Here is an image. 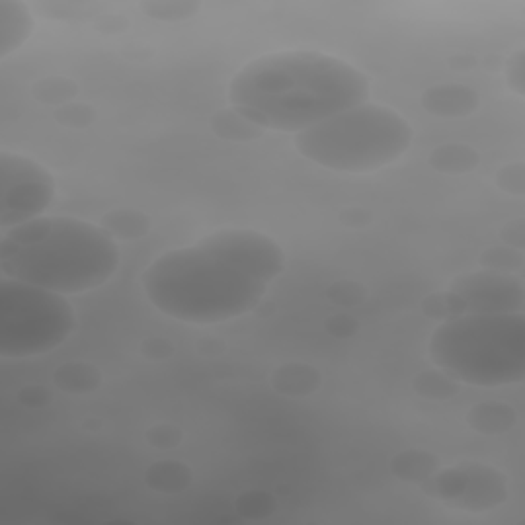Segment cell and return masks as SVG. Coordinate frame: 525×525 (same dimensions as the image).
<instances>
[{
	"instance_id": "cell-1",
	"label": "cell",
	"mask_w": 525,
	"mask_h": 525,
	"mask_svg": "<svg viewBox=\"0 0 525 525\" xmlns=\"http://www.w3.org/2000/svg\"><path fill=\"white\" fill-rule=\"evenodd\" d=\"M370 78L353 64L314 50L261 56L230 83V107L261 130L300 134L368 103Z\"/></svg>"
},
{
	"instance_id": "cell-2",
	"label": "cell",
	"mask_w": 525,
	"mask_h": 525,
	"mask_svg": "<svg viewBox=\"0 0 525 525\" xmlns=\"http://www.w3.org/2000/svg\"><path fill=\"white\" fill-rule=\"evenodd\" d=\"M119 259L117 240L78 218L42 216L0 238V275L62 296L105 286Z\"/></svg>"
},
{
	"instance_id": "cell-3",
	"label": "cell",
	"mask_w": 525,
	"mask_h": 525,
	"mask_svg": "<svg viewBox=\"0 0 525 525\" xmlns=\"http://www.w3.org/2000/svg\"><path fill=\"white\" fill-rule=\"evenodd\" d=\"M148 300L163 314L189 325H220L253 312L267 286L204 247L160 255L142 275Z\"/></svg>"
},
{
	"instance_id": "cell-4",
	"label": "cell",
	"mask_w": 525,
	"mask_h": 525,
	"mask_svg": "<svg viewBox=\"0 0 525 525\" xmlns=\"http://www.w3.org/2000/svg\"><path fill=\"white\" fill-rule=\"evenodd\" d=\"M435 368L460 384L499 388L525 378V314H462L429 339Z\"/></svg>"
},
{
	"instance_id": "cell-5",
	"label": "cell",
	"mask_w": 525,
	"mask_h": 525,
	"mask_svg": "<svg viewBox=\"0 0 525 525\" xmlns=\"http://www.w3.org/2000/svg\"><path fill=\"white\" fill-rule=\"evenodd\" d=\"M413 128L398 111L361 103L296 134V150L339 173L380 171L405 156Z\"/></svg>"
},
{
	"instance_id": "cell-6",
	"label": "cell",
	"mask_w": 525,
	"mask_h": 525,
	"mask_svg": "<svg viewBox=\"0 0 525 525\" xmlns=\"http://www.w3.org/2000/svg\"><path fill=\"white\" fill-rule=\"evenodd\" d=\"M74 329L76 312L66 296L19 279H0V357L46 355L58 349Z\"/></svg>"
},
{
	"instance_id": "cell-7",
	"label": "cell",
	"mask_w": 525,
	"mask_h": 525,
	"mask_svg": "<svg viewBox=\"0 0 525 525\" xmlns=\"http://www.w3.org/2000/svg\"><path fill=\"white\" fill-rule=\"evenodd\" d=\"M56 195V181L37 160L0 152V230L42 218Z\"/></svg>"
},
{
	"instance_id": "cell-8",
	"label": "cell",
	"mask_w": 525,
	"mask_h": 525,
	"mask_svg": "<svg viewBox=\"0 0 525 525\" xmlns=\"http://www.w3.org/2000/svg\"><path fill=\"white\" fill-rule=\"evenodd\" d=\"M421 491L454 509L482 513L501 507L509 499V478L495 466L466 460L439 468L421 484Z\"/></svg>"
},
{
	"instance_id": "cell-9",
	"label": "cell",
	"mask_w": 525,
	"mask_h": 525,
	"mask_svg": "<svg viewBox=\"0 0 525 525\" xmlns=\"http://www.w3.org/2000/svg\"><path fill=\"white\" fill-rule=\"evenodd\" d=\"M446 296L452 318L462 314H517L525 308L521 277L493 269L460 275Z\"/></svg>"
},
{
	"instance_id": "cell-10",
	"label": "cell",
	"mask_w": 525,
	"mask_h": 525,
	"mask_svg": "<svg viewBox=\"0 0 525 525\" xmlns=\"http://www.w3.org/2000/svg\"><path fill=\"white\" fill-rule=\"evenodd\" d=\"M197 245L265 286L286 271L284 249L257 230H220L201 238Z\"/></svg>"
},
{
	"instance_id": "cell-11",
	"label": "cell",
	"mask_w": 525,
	"mask_h": 525,
	"mask_svg": "<svg viewBox=\"0 0 525 525\" xmlns=\"http://www.w3.org/2000/svg\"><path fill=\"white\" fill-rule=\"evenodd\" d=\"M480 97L474 89L458 83L435 85L421 97V105L427 113L443 119L468 117L478 109Z\"/></svg>"
},
{
	"instance_id": "cell-12",
	"label": "cell",
	"mask_w": 525,
	"mask_h": 525,
	"mask_svg": "<svg viewBox=\"0 0 525 525\" xmlns=\"http://www.w3.org/2000/svg\"><path fill=\"white\" fill-rule=\"evenodd\" d=\"M33 13L21 0H0V58L17 52L33 31Z\"/></svg>"
},
{
	"instance_id": "cell-13",
	"label": "cell",
	"mask_w": 525,
	"mask_h": 525,
	"mask_svg": "<svg viewBox=\"0 0 525 525\" xmlns=\"http://www.w3.org/2000/svg\"><path fill=\"white\" fill-rule=\"evenodd\" d=\"M271 384L286 396H310L320 388L322 376L304 361H290L273 372Z\"/></svg>"
},
{
	"instance_id": "cell-14",
	"label": "cell",
	"mask_w": 525,
	"mask_h": 525,
	"mask_svg": "<svg viewBox=\"0 0 525 525\" xmlns=\"http://www.w3.org/2000/svg\"><path fill=\"white\" fill-rule=\"evenodd\" d=\"M466 423L470 429L482 435H499L507 433L517 423V413L505 402H480L468 411Z\"/></svg>"
},
{
	"instance_id": "cell-15",
	"label": "cell",
	"mask_w": 525,
	"mask_h": 525,
	"mask_svg": "<svg viewBox=\"0 0 525 525\" xmlns=\"http://www.w3.org/2000/svg\"><path fill=\"white\" fill-rule=\"evenodd\" d=\"M441 468L439 456L425 450H405L392 458L390 470L402 482L423 484Z\"/></svg>"
},
{
	"instance_id": "cell-16",
	"label": "cell",
	"mask_w": 525,
	"mask_h": 525,
	"mask_svg": "<svg viewBox=\"0 0 525 525\" xmlns=\"http://www.w3.org/2000/svg\"><path fill=\"white\" fill-rule=\"evenodd\" d=\"M54 384L68 394H91L101 386V372L89 361H70L54 372Z\"/></svg>"
},
{
	"instance_id": "cell-17",
	"label": "cell",
	"mask_w": 525,
	"mask_h": 525,
	"mask_svg": "<svg viewBox=\"0 0 525 525\" xmlns=\"http://www.w3.org/2000/svg\"><path fill=\"white\" fill-rule=\"evenodd\" d=\"M480 156L474 148L466 144H443L437 146L431 156H429V165L446 175H464L470 173L478 167Z\"/></svg>"
},
{
	"instance_id": "cell-18",
	"label": "cell",
	"mask_w": 525,
	"mask_h": 525,
	"mask_svg": "<svg viewBox=\"0 0 525 525\" xmlns=\"http://www.w3.org/2000/svg\"><path fill=\"white\" fill-rule=\"evenodd\" d=\"M193 480V472L183 462H156L146 472V484L156 493H181Z\"/></svg>"
},
{
	"instance_id": "cell-19",
	"label": "cell",
	"mask_w": 525,
	"mask_h": 525,
	"mask_svg": "<svg viewBox=\"0 0 525 525\" xmlns=\"http://www.w3.org/2000/svg\"><path fill=\"white\" fill-rule=\"evenodd\" d=\"M113 240H138L150 232V220L138 210H113L99 224Z\"/></svg>"
},
{
	"instance_id": "cell-20",
	"label": "cell",
	"mask_w": 525,
	"mask_h": 525,
	"mask_svg": "<svg viewBox=\"0 0 525 525\" xmlns=\"http://www.w3.org/2000/svg\"><path fill=\"white\" fill-rule=\"evenodd\" d=\"M212 130L216 136L230 142H251L263 136L265 130L255 126L245 115H240L236 109H222L212 119Z\"/></svg>"
},
{
	"instance_id": "cell-21",
	"label": "cell",
	"mask_w": 525,
	"mask_h": 525,
	"mask_svg": "<svg viewBox=\"0 0 525 525\" xmlns=\"http://www.w3.org/2000/svg\"><path fill=\"white\" fill-rule=\"evenodd\" d=\"M31 95L46 105H68L78 95V85L70 78L62 76H50L44 80H37L35 87L31 89Z\"/></svg>"
},
{
	"instance_id": "cell-22",
	"label": "cell",
	"mask_w": 525,
	"mask_h": 525,
	"mask_svg": "<svg viewBox=\"0 0 525 525\" xmlns=\"http://www.w3.org/2000/svg\"><path fill=\"white\" fill-rule=\"evenodd\" d=\"M413 388L419 396L429 398V400H448L452 396L458 394L460 382L454 380L450 374H446L443 370H429L423 372L415 378Z\"/></svg>"
},
{
	"instance_id": "cell-23",
	"label": "cell",
	"mask_w": 525,
	"mask_h": 525,
	"mask_svg": "<svg viewBox=\"0 0 525 525\" xmlns=\"http://www.w3.org/2000/svg\"><path fill=\"white\" fill-rule=\"evenodd\" d=\"M201 9L195 0H148L140 5V11L156 21H185L197 15Z\"/></svg>"
},
{
	"instance_id": "cell-24",
	"label": "cell",
	"mask_w": 525,
	"mask_h": 525,
	"mask_svg": "<svg viewBox=\"0 0 525 525\" xmlns=\"http://www.w3.org/2000/svg\"><path fill=\"white\" fill-rule=\"evenodd\" d=\"M37 11H42L48 19H64V21H72V19H85V17H93L101 5L95 3H72V0H66V3H37L35 5Z\"/></svg>"
},
{
	"instance_id": "cell-25",
	"label": "cell",
	"mask_w": 525,
	"mask_h": 525,
	"mask_svg": "<svg viewBox=\"0 0 525 525\" xmlns=\"http://www.w3.org/2000/svg\"><path fill=\"white\" fill-rule=\"evenodd\" d=\"M480 265L484 269H493V271H501V273H511L521 269L523 265V255L521 251L513 249V247H491L482 253L480 257Z\"/></svg>"
},
{
	"instance_id": "cell-26",
	"label": "cell",
	"mask_w": 525,
	"mask_h": 525,
	"mask_svg": "<svg viewBox=\"0 0 525 525\" xmlns=\"http://www.w3.org/2000/svg\"><path fill=\"white\" fill-rule=\"evenodd\" d=\"M56 121L64 128L83 130L95 121V109L87 103H68L64 107H58Z\"/></svg>"
},
{
	"instance_id": "cell-27",
	"label": "cell",
	"mask_w": 525,
	"mask_h": 525,
	"mask_svg": "<svg viewBox=\"0 0 525 525\" xmlns=\"http://www.w3.org/2000/svg\"><path fill=\"white\" fill-rule=\"evenodd\" d=\"M183 439V431L175 425H154L146 431V441L156 450H173Z\"/></svg>"
},
{
	"instance_id": "cell-28",
	"label": "cell",
	"mask_w": 525,
	"mask_h": 525,
	"mask_svg": "<svg viewBox=\"0 0 525 525\" xmlns=\"http://www.w3.org/2000/svg\"><path fill=\"white\" fill-rule=\"evenodd\" d=\"M497 185H499V189H503L509 195L523 197V193H525V169H523V165L513 163V165L503 167L497 173Z\"/></svg>"
},
{
	"instance_id": "cell-29",
	"label": "cell",
	"mask_w": 525,
	"mask_h": 525,
	"mask_svg": "<svg viewBox=\"0 0 525 525\" xmlns=\"http://www.w3.org/2000/svg\"><path fill=\"white\" fill-rule=\"evenodd\" d=\"M238 511L242 515L247 517H261V515H267L273 511V499L267 495V493H261V491H251V493H245L240 499H238Z\"/></svg>"
},
{
	"instance_id": "cell-30",
	"label": "cell",
	"mask_w": 525,
	"mask_h": 525,
	"mask_svg": "<svg viewBox=\"0 0 525 525\" xmlns=\"http://www.w3.org/2000/svg\"><path fill=\"white\" fill-rule=\"evenodd\" d=\"M329 298L339 306H355L366 300V290L355 281H339L329 290Z\"/></svg>"
},
{
	"instance_id": "cell-31",
	"label": "cell",
	"mask_w": 525,
	"mask_h": 525,
	"mask_svg": "<svg viewBox=\"0 0 525 525\" xmlns=\"http://www.w3.org/2000/svg\"><path fill=\"white\" fill-rule=\"evenodd\" d=\"M507 85L521 97L525 93V54L517 50L507 64Z\"/></svg>"
},
{
	"instance_id": "cell-32",
	"label": "cell",
	"mask_w": 525,
	"mask_h": 525,
	"mask_svg": "<svg viewBox=\"0 0 525 525\" xmlns=\"http://www.w3.org/2000/svg\"><path fill=\"white\" fill-rule=\"evenodd\" d=\"M17 398H19V402H21V405L23 407H27V409H39V407H44V405H48V402L52 400V392L48 390V388H44V386H25V388H21L19 390V394H17Z\"/></svg>"
},
{
	"instance_id": "cell-33",
	"label": "cell",
	"mask_w": 525,
	"mask_h": 525,
	"mask_svg": "<svg viewBox=\"0 0 525 525\" xmlns=\"http://www.w3.org/2000/svg\"><path fill=\"white\" fill-rule=\"evenodd\" d=\"M423 310L429 318H437L439 322L443 320H450L452 312H450V302L446 294H431L425 302H423Z\"/></svg>"
},
{
	"instance_id": "cell-34",
	"label": "cell",
	"mask_w": 525,
	"mask_h": 525,
	"mask_svg": "<svg viewBox=\"0 0 525 525\" xmlns=\"http://www.w3.org/2000/svg\"><path fill=\"white\" fill-rule=\"evenodd\" d=\"M357 320L349 314H339V316H333L329 322H327V331L333 333L335 337H349L357 331Z\"/></svg>"
},
{
	"instance_id": "cell-35",
	"label": "cell",
	"mask_w": 525,
	"mask_h": 525,
	"mask_svg": "<svg viewBox=\"0 0 525 525\" xmlns=\"http://www.w3.org/2000/svg\"><path fill=\"white\" fill-rule=\"evenodd\" d=\"M142 353L148 357V359H167L173 355V343L167 341V339H150L142 345Z\"/></svg>"
},
{
	"instance_id": "cell-36",
	"label": "cell",
	"mask_w": 525,
	"mask_h": 525,
	"mask_svg": "<svg viewBox=\"0 0 525 525\" xmlns=\"http://www.w3.org/2000/svg\"><path fill=\"white\" fill-rule=\"evenodd\" d=\"M503 236V242L507 247H513L517 251L523 249L525 245V230H523V220H515V222H509L505 226V230L501 232Z\"/></svg>"
}]
</instances>
